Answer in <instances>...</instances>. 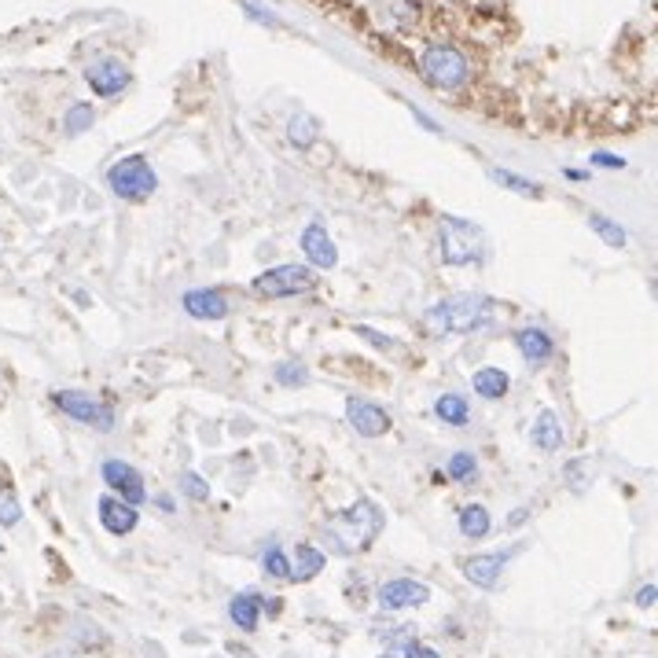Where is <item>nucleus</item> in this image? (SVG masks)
<instances>
[{
  "label": "nucleus",
  "instance_id": "nucleus-1",
  "mask_svg": "<svg viewBox=\"0 0 658 658\" xmlns=\"http://www.w3.org/2000/svg\"><path fill=\"white\" fill-rule=\"evenodd\" d=\"M493 320V298L482 295H453L434 302L427 313H423V331L442 339V335H467V331L486 328Z\"/></svg>",
  "mask_w": 658,
  "mask_h": 658
},
{
  "label": "nucleus",
  "instance_id": "nucleus-2",
  "mask_svg": "<svg viewBox=\"0 0 658 658\" xmlns=\"http://www.w3.org/2000/svg\"><path fill=\"white\" fill-rule=\"evenodd\" d=\"M379 534H383V511L375 508L368 497L353 500L350 508L342 511L339 519L328 526V541H331V548H335L339 556L368 552Z\"/></svg>",
  "mask_w": 658,
  "mask_h": 658
},
{
  "label": "nucleus",
  "instance_id": "nucleus-3",
  "mask_svg": "<svg viewBox=\"0 0 658 658\" xmlns=\"http://www.w3.org/2000/svg\"><path fill=\"white\" fill-rule=\"evenodd\" d=\"M107 188L118 199H125V203H144V199L155 195L159 177H155V170H151V162L144 155H125V159H118L107 170Z\"/></svg>",
  "mask_w": 658,
  "mask_h": 658
},
{
  "label": "nucleus",
  "instance_id": "nucleus-4",
  "mask_svg": "<svg viewBox=\"0 0 658 658\" xmlns=\"http://www.w3.org/2000/svg\"><path fill=\"white\" fill-rule=\"evenodd\" d=\"M486 258L482 228L460 217H442V261L445 265H478Z\"/></svg>",
  "mask_w": 658,
  "mask_h": 658
},
{
  "label": "nucleus",
  "instance_id": "nucleus-5",
  "mask_svg": "<svg viewBox=\"0 0 658 658\" xmlns=\"http://www.w3.org/2000/svg\"><path fill=\"white\" fill-rule=\"evenodd\" d=\"M317 287V269L309 265H276V269H265L261 276H254L250 291L261 298H291V295H306Z\"/></svg>",
  "mask_w": 658,
  "mask_h": 658
},
{
  "label": "nucleus",
  "instance_id": "nucleus-6",
  "mask_svg": "<svg viewBox=\"0 0 658 658\" xmlns=\"http://www.w3.org/2000/svg\"><path fill=\"white\" fill-rule=\"evenodd\" d=\"M52 401H56L59 412H67L70 420L85 423V427H92V431H114V409L107 405V401L92 398V394H81V390H59V394H52Z\"/></svg>",
  "mask_w": 658,
  "mask_h": 658
},
{
  "label": "nucleus",
  "instance_id": "nucleus-7",
  "mask_svg": "<svg viewBox=\"0 0 658 658\" xmlns=\"http://www.w3.org/2000/svg\"><path fill=\"white\" fill-rule=\"evenodd\" d=\"M103 482H107V489H111L114 497H122L125 504H133V508H140L144 500H148V486H144V475H140L133 464H125V460H103L100 467Z\"/></svg>",
  "mask_w": 658,
  "mask_h": 658
},
{
  "label": "nucleus",
  "instance_id": "nucleus-8",
  "mask_svg": "<svg viewBox=\"0 0 658 658\" xmlns=\"http://www.w3.org/2000/svg\"><path fill=\"white\" fill-rule=\"evenodd\" d=\"M427 600H431V589L412 578H394L379 589V607L383 611H412V607H423Z\"/></svg>",
  "mask_w": 658,
  "mask_h": 658
},
{
  "label": "nucleus",
  "instance_id": "nucleus-9",
  "mask_svg": "<svg viewBox=\"0 0 658 658\" xmlns=\"http://www.w3.org/2000/svg\"><path fill=\"white\" fill-rule=\"evenodd\" d=\"M346 420L353 423V431L361 434V438H383V434L390 431V412L364 398L346 401Z\"/></svg>",
  "mask_w": 658,
  "mask_h": 658
},
{
  "label": "nucleus",
  "instance_id": "nucleus-10",
  "mask_svg": "<svg viewBox=\"0 0 658 658\" xmlns=\"http://www.w3.org/2000/svg\"><path fill=\"white\" fill-rule=\"evenodd\" d=\"M100 522L103 530L111 537H129L133 530L140 526V511L133 508V504H125L122 497H114V493H107V497H100Z\"/></svg>",
  "mask_w": 658,
  "mask_h": 658
},
{
  "label": "nucleus",
  "instance_id": "nucleus-11",
  "mask_svg": "<svg viewBox=\"0 0 658 658\" xmlns=\"http://www.w3.org/2000/svg\"><path fill=\"white\" fill-rule=\"evenodd\" d=\"M515 556V548H508V552H482V556H471L464 563V578L471 581V585H478V589H497L500 574H504V567H508V559Z\"/></svg>",
  "mask_w": 658,
  "mask_h": 658
},
{
  "label": "nucleus",
  "instance_id": "nucleus-12",
  "mask_svg": "<svg viewBox=\"0 0 658 658\" xmlns=\"http://www.w3.org/2000/svg\"><path fill=\"white\" fill-rule=\"evenodd\" d=\"M85 81H89V89L96 92V96H118V92L129 85V70H125V63H118V59H100V63H92L89 70H85Z\"/></svg>",
  "mask_w": 658,
  "mask_h": 658
},
{
  "label": "nucleus",
  "instance_id": "nucleus-13",
  "mask_svg": "<svg viewBox=\"0 0 658 658\" xmlns=\"http://www.w3.org/2000/svg\"><path fill=\"white\" fill-rule=\"evenodd\" d=\"M302 254L309 258V269H335L339 265V250L324 232V225H309L302 232Z\"/></svg>",
  "mask_w": 658,
  "mask_h": 658
},
{
  "label": "nucleus",
  "instance_id": "nucleus-14",
  "mask_svg": "<svg viewBox=\"0 0 658 658\" xmlns=\"http://www.w3.org/2000/svg\"><path fill=\"white\" fill-rule=\"evenodd\" d=\"M184 313L192 320H225L228 317V302L221 291H188L181 298Z\"/></svg>",
  "mask_w": 658,
  "mask_h": 658
},
{
  "label": "nucleus",
  "instance_id": "nucleus-15",
  "mask_svg": "<svg viewBox=\"0 0 658 658\" xmlns=\"http://www.w3.org/2000/svg\"><path fill=\"white\" fill-rule=\"evenodd\" d=\"M515 346H519V353L530 364H545L548 357L556 353V342H552V335H548V331H541V328L515 331Z\"/></svg>",
  "mask_w": 658,
  "mask_h": 658
},
{
  "label": "nucleus",
  "instance_id": "nucleus-16",
  "mask_svg": "<svg viewBox=\"0 0 658 658\" xmlns=\"http://www.w3.org/2000/svg\"><path fill=\"white\" fill-rule=\"evenodd\" d=\"M530 442L541 449V453H559L563 449V423L552 409H545L537 416L534 431H530Z\"/></svg>",
  "mask_w": 658,
  "mask_h": 658
},
{
  "label": "nucleus",
  "instance_id": "nucleus-17",
  "mask_svg": "<svg viewBox=\"0 0 658 658\" xmlns=\"http://www.w3.org/2000/svg\"><path fill=\"white\" fill-rule=\"evenodd\" d=\"M228 618L236 622V629H243V633H254L261 622V600L254 596V592H236L232 596V603H228Z\"/></svg>",
  "mask_w": 658,
  "mask_h": 658
},
{
  "label": "nucleus",
  "instance_id": "nucleus-18",
  "mask_svg": "<svg viewBox=\"0 0 658 658\" xmlns=\"http://www.w3.org/2000/svg\"><path fill=\"white\" fill-rule=\"evenodd\" d=\"M471 386H475V394L478 398H486V401H500L504 394H508V372H500V368H478L475 375H471Z\"/></svg>",
  "mask_w": 658,
  "mask_h": 658
},
{
  "label": "nucleus",
  "instance_id": "nucleus-19",
  "mask_svg": "<svg viewBox=\"0 0 658 658\" xmlns=\"http://www.w3.org/2000/svg\"><path fill=\"white\" fill-rule=\"evenodd\" d=\"M456 526H460V534H464L467 541H482V537L493 530V519H489V511L482 508V504H467V508H460Z\"/></svg>",
  "mask_w": 658,
  "mask_h": 658
},
{
  "label": "nucleus",
  "instance_id": "nucleus-20",
  "mask_svg": "<svg viewBox=\"0 0 658 658\" xmlns=\"http://www.w3.org/2000/svg\"><path fill=\"white\" fill-rule=\"evenodd\" d=\"M324 570V552L313 545L295 548V563H291V581H313Z\"/></svg>",
  "mask_w": 658,
  "mask_h": 658
},
{
  "label": "nucleus",
  "instance_id": "nucleus-21",
  "mask_svg": "<svg viewBox=\"0 0 658 658\" xmlns=\"http://www.w3.org/2000/svg\"><path fill=\"white\" fill-rule=\"evenodd\" d=\"M434 416L449 427H467L471 420V409H467V398L464 394H442V398L434 401Z\"/></svg>",
  "mask_w": 658,
  "mask_h": 658
},
{
  "label": "nucleus",
  "instance_id": "nucleus-22",
  "mask_svg": "<svg viewBox=\"0 0 658 658\" xmlns=\"http://www.w3.org/2000/svg\"><path fill=\"white\" fill-rule=\"evenodd\" d=\"M317 137H320V125L313 114H295V118H291V144H295V148H313Z\"/></svg>",
  "mask_w": 658,
  "mask_h": 658
},
{
  "label": "nucleus",
  "instance_id": "nucleus-23",
  "mask_svg": "<svg viewBox=\"0 0 658 658\" xmlns=\"http://www.w3.org/2000/svg\"><path fill=\"white\" fill-rule=\"evenodd\" d=\"M261 570L276 581H291V559H287V552L280 545H273L265 556H261Z\"/></svg>",
  "mask_w": 658,
  "mask_h": 658
},
{
  "label": "nucleus",
  "instance_id": "nucleus-24",
  "mask_svg": "<svg viewBox=\"0 0 658 658\" xmlns=\"http://www.w3.org/2000/svg\"><path fill=\"white\" fill-rule=\"evenodd\" d=\"M589 228L596 232V236L607 243V247H625V232L618 225H614L611 217H603V214H589Z\"/></svg>",
  "mask_w": 658,
  "mask_h": 658
},
{
  "label": "nucleus",
  "instance_id": "nucleus-25",
  "mask_svg": "<svg viewBox=\"0 0 658 658\" xmlns=\"http://www.w3.org/2000/svg\"><path fill=\"white\" fill-rule=\"evenodd\" d=\"M445 471H449L453 482H471V478L478 475V460L471 453H453L449 456V467H445Z\"/></svg>",
  "mask_w": 658,
  "mask_h": 658
},
{
  "label": "nucleus",
  "instance_id": "nucleus-26",
  "mask_svg": "<svg viewBox=\"0 0 658 658\" xmlns=\"http://www.w3.org/2000/svg\"><path fill=\"white\" fill-rule=\"evenodd\" d=\"M23 522V504L15 500L8 486H0V526H19Z\"/></svg>",
  "mask_w": 658,
  "mask_h": 658
},
{
  "label": "nucleus",
  "instance_id": "nucleus-27",
  "mask_svg": "<svg viewBox=\"0 0 658 658\" xmlns=\"http://www.w3.org/2000/svg\"><path fill=\"white\" fill-rule=\"evenodd\" d=\"M276 383H280V386H306L309 383L306 364H298V361L276 364Z\"/></svg>",
  "mask_w": 658,
  "mask_h": 658
},
{
  "label": "nucleus",
  "instance_id": "nucleus-28",
  "mask_svg": "<svg viewBox=\"0 0 658 658\" xmlns=\"http://www.w3.org/2000/svg\"><path fill=\"white\" fill-rule=\"evenodd\" d=\"M181 489H184V497L195 500V504H203V500L210 497V486H206V478L195 475V471H184V475H181Z\"/></svg>",
  "mask_w": 658,
  "mask_h": 658
},
{
  "label": "nucleus",
  "instance_id": "nucleus-29",
  "mask_svg": "<svg viewBox=\"0 0 658 658\" xmlns=\"http://www.w3.org/2000/svg\"><path fill=\"white\" fill-rule=\"evenodd\" d=\"M92 118H96V114H92L89 103H74L67 111V133H85L92 125Z\"/></svg>",
  "mask_w": 658,
  "mask_h": 658
},
{
  "label": "nucleus",
  "instance_id": "nucleus-30",
  "mask_svg": "<svg viewBox=\"0 0 658 658\" xmlns=\"http://www.w3.org/2000/svg\"><path fill=\"white\" fill-rule=\"evenodd\" d=\"M497 184H508L511 192H519V195H541V188H537L534 181H522V177H515V173H504V170H493L489 173Z\"/></svg>",
  "mask_w": 658,
  "mask_h": 658
},
{
  "label": "nucleus",
  "instance_id": "nucleus-31",
  "mask_svg": "<svg viewBox=\"0 0 658 658\" xmlns=\"http://www.w3.org/2000/svg\"><path fill=\"white\" fill-rule=\"evenodd\" d=\"M401 655L405 658H442L434 647H427V644H420V640H405V647H401Z\"/></svg>",
  "mask_w": 658,
  "mask_h": 658
},
{
  "label": "nucleus",
  "instance_id": "nucleus-32",
  "mask_svg": "<svg viewBox=\"0 0 658 658\" xmlns=\"http://www.w3.org/2000/svg\"><path fill=\"white\" fill-rule=\"evenodd\" d=\"M357 331V335H361V339H368L372 342V346H379V350H390V346H394V342L386 339V335H379V331H372V328H353Z\"/></svg>",
  "mask_w": 658,
  "mask_h": 658
},
{
  "label": "nucleus",
  "instance_id": "nucleus-33",
  "mask_svg": "<svg viewBox=\"0 0 658 658\" xmlns=\"http://www.w3.org/2000/svg\"><path fill=\"white\" fill-rule=\"evenodd\" d=\"M651 603H658V585H644L636 592V607H651Z\"/></svg>",
  "mask_w": 658,
  "mask_h": 658
},
{
  "label": "nucleus",
  "instance_id": "nucleus-34",
  "mask_svg": "<svg viewBox=\"0 0 658 658\" xmlns=\"http://www.w3.org/2000/svg\"><path fill=\"white\" fill-rule=\"evenodd\" d=\"M596 166H603V170H622L625 166V159H618V155H607V151H600V155H596Z\"/></svg>",
  "mask_w": 658,
  "mask_h": 658
},
{
  "label": "nucleus",
  "instance_id": "nucleus-35",
  "mask_svg": "<svg viewBox=\"0 0 658 658\" xmlns=\"http://www.w3.org/2000/svg\"><path fill=\"white\" fill-rule=\"evenodd\" d=\"M526 515H530V508H515V515L508 519V526H519V522H526Z\"/></svg>",
  "mask_w": 658,
  "mask_h": 658
}]
</instances>
